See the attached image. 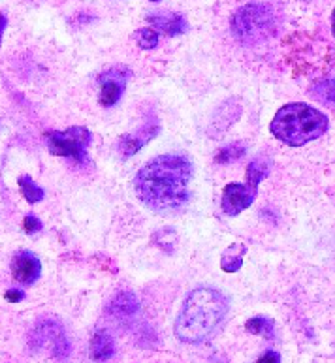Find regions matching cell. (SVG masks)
<instances>
[{"mask_svg": "<svg viewBox=\"0 0 335 363\" xmlns=\"http://www.w3.org/2000/svg\"><path fill=\"white\" fill-rule=\"evenodd\" d=\"M134 38L141 49H153L158 44L157 28H140V30H136Z\"/></svg>", "mask_w": 335, "mask_h": 363, "instance_id": "ffe728a7", "label": "cell"}, {"mask_svg": "<svg viewBox=\"0 0 335 363\" xmlns=\"http://www.w3.org/2000/svg\"><path fill=\"white\" fill-rule=\"evenodd\" d=\"M192 166L185 157L163 155L153 158L138 172L134 179L136 194L155 211L179 209L189 200Z\"/></svg>", "mask_w": 335, "mask_h": 363, "instance_id": "6da1fadb", "label": "cell"}, {"mask_svg": "<svg viewBox=\"0 0 335 363\" xmlns=\"http://www.w3.org/2000/svg\"><path fill=\"white\" fill-rule=\"evenodd\" d=\"M23 298H25V294H23L21 290H8V292H6V299L11 301V303H17V301H21Z\"/></svg>", "mask_w": 335, "mask_h": 363, "instance_id": "603a6c76", "label": "cell"}, {"mask_svg": "<svg viewBox=\"0 0 335 363\" xmlns=\"http://www.w3.org/2000/svg\"><path fill=\"white\" fill-rule=\"evenodd\" d=\"M271 25V13L264 6H245L236 13L232 21L234 34L243 42L260 38Z\"/></svg>", "mask_w": 335, "mask_h": 363, "instance_id": "5b68a950", "label": "cell"}, {"mask_svg": "<svg viewBox=\"0 0 335 363\" xmlns=\"http://www.w3.org/2000/svg\"><path fill=\"white\" fill-rule=\"evenodd\" d=\"M19 186H21L23 196L27 198L28 203H36V201H40L43 198V190L28 175H21L19 177Z\"/></svg>", "mask_w": 335, "mask_h": 363, "instance_id": "d6986e66", "label": "cell"}, {"mask_svg": "<svg viewBox=\"0 0 335 363\" xmlns=\"http://www.w3.org/2000/svg\"><path fill=\"white\" fill-rule=\"evenodd\" d=\"M36 348H45L53 358L65 359L70 354V345L65 331L57 322H42L33 333Z\"/></svg>", "mask_w": 335, "mask_h": 363, "instance_id": "8992f818", "label": "cell"}, {"mask_svg": "<svg viewBox=\"0 0 335 363\" xmlns=\"http://www.w3.org/2000/svg\"><path fill=\"white\" fill-rule=\"evenodd\" d=\"M254 196H256V190L249 184H228L222 192V211L230 217H236L253 203Z\"/></svg>", "mask_w": 335, "mask_h": 363, "instance_id": "52a82bcc", "label": "cell"}, {"mask_svg": "<svg viewBox=\"0 0 335 363\" xmlns=\"http://www.w3.org/2000/svg\"><path fill=\"white\" fill-rule=\"evenodd\" d=\"M158 134V123L151 121V123H147L140 128V130H136L134 134H128V136L121 138L119 141V152L123 157H132L136 152L140 151L141 147L147 145L153 138Z\"/></svg>", "mask_w": 335, "mask_h": 363, "instance_id": "30bf717a", "label": "cell"}, {"mask_svg": "<svg viewBox=\"0 0 335 363\" xmlns=\"http://www.w3.org/2000/svg\"><path fill=\"white\" fill-rule=\"evenodd\" d=\"M40 230H42L40 218H36L34 215H27V217H25V232L34 233V232H40Z\"/></svg>", "mask_w": 335, "mask_h": 363, "instance_id": "44dd1931", "label": "cell"}, {"mask_svg": "<svg viewBox=\"0 0 335 363\" xmlns=\"http://www.w3.org/2000/svg\"><path fill=\"white\" fill-rule=\"evenodd\" d=\"M230 309V301L221 290L211 286L194 288L187 296L175 320V335L189 345H200L215 335Z\"/></svg>", "mask_w": 335, "mask_h": 363, "instance_id": "7a4b0ae2", "label": "cell"}, {"mask_svg": "<svg viewBox=\"0 0 335 363\" xmlns=\"http://www.w3.org/2000/svg\"><path fill=\"white\" fill-rule=\"evenodd\" d=\"M151 2H158V0H151Z\"/></svg>", "mask_w": 335, "mask_h": 363, "instance_id": "d4e9b609", "label": "cell"}, {"mask_svg": "<svg viewBox=\"0 0 335 363\" xmlns=\"http://www.w3.org/2000/svg\"><path fill=\"white\" fill-rule=\"evenodd\" d=\"M247 252V247L243 243H232L224 250L221 260V267L228 273H236L239 267L243 266V256Z\"/></svg>", "mask_w": 335, "mask_h": 363, "instance_id": "4fadbf2b", "label": "cell"}, {"mask_svg": "<svg viewBox=\"0 0 335 363\" xmlns=\"http://www.w3.org/2000/svg\"><path fill=\"white\" fill-rule=\"evenodd\" d=\"M256 363H281V356L277 352H265Z\"/></svg>", "mask_w": 335, "mask_h": 363, "instance_id": "7402d4cb", "label": "cell"}, {"mask_svg": "<svg viewBox=\"0 0 335 363\" xmlns=\"http://www.w3.org/2000/svg\"><path fill=\"white\" fill-rule=\"evenodd\" d=\"M140 309V303H138V299L134 298V294L130 292H123L119 296H115V299L109 303L108 311L109 313H114L117 316H130L138 313Z\"/></svg>", "mask_w": 335, "mask_h": 363, "instance_id": "5bb4252c", "label": "cell"}, {"mask_svg": "<svg viewBox=\"0 0 335 363\" xmlns=\"http://www.w3.org/2000/svg\"><path fill=\"white\" fill-rule=\"evenodd\" d=\"M147 21L151 23L153 27L168 34V36H179V34L187 33V19L181 13H172V11H158V13H149Z\"/></svg>", "mask_w": 335, "mask_h": 363, "instance_id": "8fae6325", "label": "cell"}, {"mask_svg": "<svg viewBox=\"0 0 335 363\" xmlns=\"http://www.w3.org/2000/svg\"><path fill=\"white\" fill-rule=\"evenodd\" d=\"M331 30H334V36H335V10H334V17H331Z\"/></svg>", "mask_w": 335, "mask_h": 363, "instance_id": "cb8c5ba5", "label": "cell"}, {"mask_svg": "<svg viewBox=\"0 0 335 363\" xmlns=\"http://www.w3.org/2000/svg\"><path fill=\"white\" fill-rule=\"evenodd\" d=\"M126 82H128V74L123 70H117V68L100 76V85H102L100 104L104 108H111V106L119 102L126 87Z\"/></svg>", "mask_w": 335, "mask_h": 363, "instance_id": "9c48e42d", "label": "cell"}, {"mask_svg": "<svg viewBox=\"0 0 335 363\" xmlns=\"http://www.w3.org/2000/svg\"><path fill=\"white\" fill-rule=\"evenodd\" d=\"M245 328L254 335H264L268 339H273V333H275V322L268 316H254L245 324Z\"/></svg>", "mask_w": 335, "mask_h": 363, "instance_id": "e0dca14e", "label": "cell"}, {"mask_svg": "<svg viewBox=\"0 0 335 363\" xmlns=\"http://www.w3.org/2000/svg\"><path fill=\"white\" fill-rule=\"evenodd\" d=\"M268 174H270V162L262 157L254 158L253 162L249 164V168H247V184L256 190L258 189V184L262 183V179H265V175Z\"/></svg>", "mask_w": 335, "mask_h": 363, "instance_id": "9a60e30c", "label": "cell"}, {"mask_svg": "<svg viewBox=\"0 0 335 363\" xmlns=\"http://www.w3.org/2000/svg\"><path fill=\"white\" fill-rule=\"evenodd\" d=\"M311 92H313V96L317 98L319 102L335 108V77H331V79H322V82L314 83Z\"/></svg>", "mask_w": 335, "mask_h": 363, "instance_id": "2e32d148", "label": "cell"}, {"mask_svg": "<svg viewBox=\"0 0 335 363\" xmlns=\"http://www.w3.org/2000/svg\"><path fill=\"white\" fill-rule=\"evenodd\" d=\"M328 130V117L307 104H288L271 121V132L287 145L302 147Z\"/></svg>", "mask_w": 335, "mask_h": 363, "instance_id": "3957f363", "label": "cell"}, {"mask_svg": "<svg viewBox=\"0 0 335 363\" xmlns=\"http://www.w3.org/2000/svg\"><path fill=\"white\" fill-rule=\"evenodd\" d=\"M245 155V145L243 143H232V145H226L224 149L216 152L215 157V162L219 164H230V162H236L239 158Z\"/></svg>", "mask_w": 335, "mask_h": 363, "instance_id": "ac0fdd59", "label": "cell"}, {"mask_svg": "<svg viewBox=\"0 0 335 363\" xmlns=\"http://www.w3.org/2000/svg\"><path fill=\"white\" fill-rule=\"evenodd\" d=\"M115 352L114 339L106 331H97L91 341V359L97 363H104L111 359Z\"/></svg>", "mask_w": 335, "mask_h": 363, "instance_id": "7c38bea8", "label": "cell"}, {"mask_svg": "<svg viewBox=\"0 0 335 363\" xmlns=\"http://www.w3.org/2000/svg\"><path fill=\"white\" fill-rule=\"evenodd\" d=\"M45 138H48L49 151L57 157L74 158L79 164L89 162L87 149L91 145L92 136L91 132L83 126H72L68 130L51 132Z\"/></svg>", "mask_w": 335, "mask_h": 363, "instance_id": "277c9868", "label": "cell"}, {"mask_svg": "<svg viewBox=\"0 0 335 363\" xmlns=\"http://www.w3.org/2000/svg\"><path fill=\"white\" fill-rule=\"evenodd\" d=\"M11 273H13V279L17 282H21L25 286H31L40 279V273H42V264L33 252L28 250H23L19 255L13 256L11 260Z\"/></svg>", "mask_w": 335, "mask_h": 363, "instance_id": "ba28073f", "label": "cell"}]
</instances>
